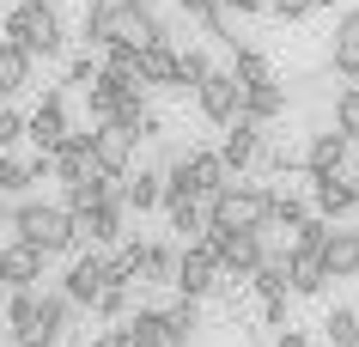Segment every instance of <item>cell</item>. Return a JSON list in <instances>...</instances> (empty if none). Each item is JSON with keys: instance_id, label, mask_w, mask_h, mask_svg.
<instances>
[{"instance_id": "1", "label": "cell", "mask_w": 359, "mask_h": 347, "mask_svg": "<svg viewBox=\"0 0 359 347\" xmlns=\"http://www.w3.org/2000/svg\"><path fill=\"white\" fill-rule=\"evenodd\" d=\"M79 31H86V49H152V43H170V25L147 0H92Z\"/></svg>"}, {"instance_id": "2", "label": "cell", "mask_w": 359, "mask_h": 347, "mask_svg": "<svg viewBox=\"0 0 359 347\" xmlns=\"http://www.w3.org/2000/svg\"><path fill=\"white\" fill-rule=\"evenodd\" d=\"M6 219H13V238L31 244V250H43V256H67L74 250V219H67L61 201H19Z\"/></svg>"}, {"instance_id": "3", "label": "cell", "mask_w": 359, "mask_h": 347, "mask_svg": "<svg viewBox=\"0 0 359 347\" xmlns=\"http://www.w3.org/2000/svg\"><path fill=\"white\" fill-rule=\"evenodd\" d=\"M268 207H274V189H262V183H238V177H231L226 189L208 201V231H262L268 226Z\"/></svg>"}, {"instance_id": "4", "label": "cell", "mask_w": 359, "mask_h": 347, "mask_svg": "<svg viewBox=\"0 0 359 347\" xmlns=\"http://www.w3.org/2000/svg\"><path fill=\"white\" fill-rule=\"evenodd\" d=\"M6 43H19L25 55L37 61V55H61V19L55 13H43V6H13L6 13Z\"/></svg>"}, {"instance_id": "5", "label": "cell", "mask_w": 359, "mask_h": 347, "mask_svg": "<svg viewBox=\"0 0 359 347\" xmlns=\"http://www.w3.org/2000/svg\"><path fill=\"white\" fill-rule=\"evenodd\" d=\"M134 153H140V135H128L122 122H104V128H92V171L97 177H128Z\"/></svg>"}, {"instance_id": "6", "label": "cell", "mask_w": 359, "mask_h": 347, "mask_svg": "<svg viewBox=\"0 0 359 347\" xmlns=\"http://www.w3.org/2000/svg\"><path fill=\"white\" fill-rule=\"evenodd\" d=\"M201 244L213 250L219 274H238V280H250V274L262 268V244H256V231H208Z\"/></svg>"}, {"instance_id": "7", "label": "cell", "mask_w": 359, "mask_h": 347, "mask_svg": "<svg viewBox=\"0 0 359 347\" xmlns=\"http://www.w3.org/2000/svg\"><path fill=\"white\" fill-rule=\"evenodd\" d=\"M170 287H177V299H195V305L219 287V262H213L208 244H183V250H177V280H170Z\"/></svg>"}, {"instance_id": "8", "label": "cell", "mask_w": 359, "mask_h": 347, "mask_svg": "<svg viewBox=\"0 0 359 347\" xmlns=\"http://www.w3.org/2000/svg\"><path fill=\"white\" fill-rule=\"evenodd\" d=\"M25 140H31L43 158L67 140V92H43V104L25 116Z\"/></svg>"}, {"instance_id": "9", "label": "cell", "mask_w": 359, "mask_h": 347, "mask_svg": "<svg viewBox=\"0 0 359 347\" xmlns=\"http://www.w3.org/2000/svg\"><path fill=\"white\" fill-rule=\"evenodd\" d=\"M104 287H110V262H104V250H86V256L74 262V268L61 274V299H67L74 311H79V305L92 311V305H97V292H104Z\"/></svg>"}, {"instance_id": "10", "label": "cell", "mask_w": 359, "mask_h": 347, "mask_svg": "<svg viewBox=\"0 0 359 347\" xmlns=\"http://www.w3.org/2000/svg\"><path fill=\"white\" fill-rule=\"evenodd\" d=\"M238 79L226 74V67H213L208 79H201V86H195V104H201V116H208L213 128H231V122H238Z\"/></svg>"}, {"instance_id": "11", "label": "cell", "mask_w": 359, "mask_h": 347, "mask_svg": "<svg viewBox=\"0 0 359 347\" xmlns=\"http://www.w3.org/2000/svg\"><path fill=\"white\" fill-rule=\"evenodd\" d=\"M122 213L128 207H116V201H97V207H86V213H67V219H74V244H92V250L116 244V238H122Z\"/></svg>"}, {"instance_id": "12", "label": "cell", "mask_w": 359, "mask_h": 347, "mask_svg": "<svg viewBox=\"0 0 359 347\" xmlns=\"http://www.w3.org/2000/svg\"><path fill=\"white\" fill-rule=\"evenodd\" d=\"M67 323H74V305L61 299V292H43V311H37V323L25 329V335H13L19 347H55L61 335H67Z\"/></svg>"}, {"instance_id": "13", "label": "cell", "mask_w": 359, "mask_h": 347, "mask_svg": "<svg viewBox=\"0 0 359 347\" xmlns=\"http://www.w3.org/2000/svg\"><path fill=\"white\" fill-rule=\"evenodd\" d=\"M43 262H49V256L31 250V244H19V238L0 244V287H13V292L37 287V280H43Z\"/></svg>"}, {"instance_id": "14", "label": "cell", "mask_w": 359, "mask_h": 347, "mask_svg": "<svg viewBox=\"0 0 359 347\" xmlns=\"http://www.w3.org/2000/svg\"><path fill=\"white\" fill-rule=\"evenodd\" d=\"M213 153H219V165H226L231 177H244L250 165H256V153H262V128L238 116V122H231V128H226V140H219Z\"/></svg>"}, {"instance_id": "15", "label": "cell", "mask_w": 359, "mask_h": 347, "mask_svg": "<svg viewBox=\"0 0 359 347\" xmlns=\"http://www.w3.org/2000/svg\"><path fill=\"white\" fill-rule=\"evenodd\" d=\"M49 165H55V177L67 183V189L86 183V177H92V128H67V140L49 153Z\"/></svg>"}, {"instance_id": "16", "label": "cell", "mask_w": 359, "mask_h": 347, "mask_svg": "<svg viewBox=\"0 0 359 347\" xmlns=\"http://www.w3.org/2000/svg\"><path fill=\"white\" fill-rule=\"evenodd\" d=\"M323 274L329 280H353L359 274V226H329V238H323Z\"/></svg>"}, {"instance_id": "17", "label": "cell", "mask_w": 359, "mask_h": 347, "mask_svg": "<svg viewBox=\"0 0 359 347\" xmlns=\"http://www.w3.org/2000/svg\"><path fill=\"white\" fill-rule=\"evenodd\" d=\"M311 207H317V219L329 226V219H341V213L359 207V183H347V177H311Z\"/></svg>"}, {"instance_id": "18", "label": "cell", "mask_w": 359, "mask_h": 347, "mask_svg": "<svg viewBox=\"0 0 359 347\" xmlns=\"http://www.w3.org/2000/svg\"><path fill=\"white\" fill-rule=\"evenodd\" d=\"M250 287L262 292V317L268 329H286V262H262L250 274Z\"/></svg>"}, {"instance_id": "19", "label": "cell", "mask_w": 359, "mask_h": 347, "mask_svg": "<svg viewBox=\"0 0 359 347\" xmlns=\"http://www.w3.org/2000/svg\"><path fill=\"white\" fill-rule=\"evenodd\" d=\"M329 67L347 74V79H359V6H353V13H341L335 37H329Z\"/></svg>"}, {"instance_id": "20", "label": "cell", "mask_w": 359, "mask_h": 347, "mask_svg": "<svg viewBox=\"0 0 359 347\" xmlns=\"http://www.w3.org/2000/svg\"><path fill=\"white\" fill-rule=\"evenodd\" d=\"M140 86L183 92V74H177V43H152V49H140Z\"/></svg>"}, {"instance_id": "21", "label": "cell", "mask_w": 359, "mask_h": 347, "mask_svg": "<svg viewBox=\"0 0 359 347\" xmlns=\"http://www.w3.org/2000/svg\"><path fill=\"white\" fill-rule=\"evenodd\" d=\"M238 116H244V122H256V128H262V122H274V116L286 110V92H280V79H268V86H238Z\"/></svg>"}, {"instance_id": "22", "label": "cell", "mask_w": 359, "mask_h": 347, "mask_svg": "<svg viewBox=\"0 0 359 347\" xmlns=\"http://www.w3.org/2000/svg\"><path fill=\"white\" fill-rule=\"evenodd\" d=\"M165 219H170V231H183V244L208 238V207L195 195H165Z\"/></svg>"}, {"instance_id": "23", "label": "cell", "mask_w": 359, "mask_h": 347, "mask_svg": "<svg viewBox=\"0 0 359 347\" xmlns=\"http://www.w3.org/2000/svg\"><path fill=\"white\" fill-rule=\"evenodd\" d=\"M158 323H165V347H189L201 335V305L195 299H177V305L158 311Z\"/></svg>"}, {"instance_id": "24", "label": "cell", "mask_w": 359, "mask_h": 347, "mask_svg": "<svg viewBox=\"0 0 359 347\" xmlns=\"http://www.w3.org/2000/svg\"><path fill=\"white\" fill-rule=\"evenodd\" d=\"M286 287L304 292V299H311V292H323V287H329L323 256H317V250H292V256H286Z\"/></svg>"}, {"instance_id": "25", "label": "cell", "mask_w": 359, "mask_h": 347, "mask_svg": "<svg viewBox=\"0 0 359 347\" xmlns=\"http://www.w3.org/2000/svg\"><path fill=\"white\" fill-rule=\"evenodd\" d=\"M341 158H347V140L329 128V135L311 140V153H304V177H341Z\"/></svg>"}, {"instance_id": "26", "label": "cell", "mask_w": 359, "mask_h": 347, "mask_svg": "<svg viewBox=\"0 0 359 347\" xmlns=\"http://www.w3.org/2000/svg\"><path fill=\"white\" fill-rule=\"evenodd\" d=\"M25 86H31V55H25L19 43L0 37V104H6L13 92H25Z\"/></svg>"}, {"instance_id": "27", "label": "cell", "mask_w": 359, "mask_h": 347, "mask_svg": "<svg viewBox=\"0 0 359 347\" xmlns=\"http://www.w3.org/2000/svg\"><path fill=\"white\" fill-rule=\"evenodd\" d=\"M177 280V250L170 244H140V287H170Z\"/></svg>"}, {"instance_id": "28", "label": "cell", "mask_w": 359, "mask_h": 347, "mask_svg": "<svg viewBox=\"0 0 359 347\" xmlns=\"http://www.w3.org/2000/svg\"><path fill=\"white\" fill-rule=\"evenodd\" d=\"M122 195H128V207L134 213H152V207H165V171H140L122 183Z\"/></svg>"}, {"instance_id": "29", "label": "cell", "mask_w": 359, "mask_h": 347, "mask_svg": "<svg viewBox=\"0 0 359 347\" xmlns=\"http://www.w3.org/2000/svg\"><path fill=\"white\" fill-rule=\"evenodd\" d=\"M122 347H165V323H158V311H128V323H122Z\"/></svg>"}, {"instance_id": "30", "label": "cell", "mask_w": 359, "mask_h": 347, "mask_svg": "<svg viewBox=\"0 0 359 347\" xmlns=\"http://www.w3.org/2000/svg\"><path fill=\"white\" fill-rule=\"evenodd\" d=\"M0 311H6V329H13V335H25V329L37 323V311H43V292H37V287H25V292H13Z\"/></svg>"}, {"instance_id": "31", "label": "cell", "mask_w": 359, "mask_h": 347, "mask_svg": "<svg viewBox=\"0 0 359 347\" xmlns=\"http://www.w3.org/2000/svg\"><path fill=\"white\" fill-rule=\"evenodd\" d=\"M226 74L238 79V86H268V79H274V67H268L262 49H250V43H244V49H238V61H231Z\"/></svg>"}, {"instance_id": "32", "label": "cell", "mask_w": 359, "mask_h": 347, "mask_svg": "<svg viewBox=\"0 0 359 347\" xmlns=\"http://www.w3.org/2000/svg\"><path fill=\"white\" fill-rule=\"evenodd\" d=\"M323 335H329V347H359V311L335 305L329 317H323Z\"/></svg>"}, {"instance_id": "33", "label": "cell", "mask_w": 359, "mask_h": 347, "mask_svg": "<svg viewBox=\"0 0 359 347\" xmlns=\"http://www.w3.org/2000/svg\"><path fill=\"white\" fill-rule=\"evenodd\" d=\"M335 135L347 140V147L359 140V86H347V92L335 97Z\"/></svg>"}, {"instance_id": "34", "label": "cell", "mask_w": 359, "mask_h": 347, "mask_svg": "<svg viewBox=\"0 0 359 347\" xmlns=\"http://www.w3.org/2000/svg\"><path fill=\"white\" fill-rule=\"evenodd\" d=\"M177 74H183V86H201V79L213 74V61H208V49H177Z\"/></svg>"}, {"instance_id": "35", "label": "cell", "mask_w": 359, "mask_h": 347, "mask_svg": "<svg viewBox=\"0 0 359 347\" xmlns=\"http://www.w3.org/2000/svg\"><path fill=\"white\" fill-rule=\"evenodd\" d=\"M92 311L104 317V323H128V287H104Z\"/></svg>"}, {"instance_id": "36", "label": "cell", "mask_w": 359, "mask_h": 347, "mask_svg": "<svg viewBox=\"0 0 359 347\" xmlns=\"http://www.w3.org/2000/svg\"><path fill=\"white\" fill-rule=\"evenodd\" d=\"M19 189H31V183H25V165L13 153H0V195H19Z\"/></svg>"}, {"instance_id": "37", "label": "cell", "mask_w": 359, "mask_h": 347, "mask_svg": "<svg viewBox=\"0 0 359 347\" xmlns=\"http://www.w3.org/2000/svg\"><path fill=\"white\" fill-rule=\"evenodd\" d=\"M92 79H97V61H92V49H86V55H74V61H67L61 86H92Z\"/></svg>"}, {"instance_id": "38", "label": "cell", "mask_w": 359, "mask_h": 347, "mask_svg": "<svg viewBox=\"0 0 359 347\" xmlns=\"http://www.w3.org/2000/svg\"><path fill=\"white\" fill-rule=\"evenodd\" d=\"M13 140H25V116H19V110H6V104H0V153H6Z\"/></svg>"}, {"instance_id": "39", "label": "cell", "mask_w": 359, "mask_h": 347, "mask_svg": "<svg viewBox=\"0 0 359 347\" xmlns=\"http://www.w3.org/2000/svg\"><path fill=\"white\" fill-rule=\"evenodd\" d=\"M268 6H274V19H304V13H311V6H317V0H268Z\"/></svg>"}, {"instance_id": "40", "label": "cell", "mask_w": 359, "mask_h": 347, "mask_svg": "<svg viewBox=\"0 0 359 347\" xmlns=\"http://www.w3.org/2000/svg\"><path fill=\"white\" fill-rule=\"evenodd\" d=\"M177 6H183L189 19H208V13H213V6H219V0H177Z\"/></svg>"}, {"instance_id": "41", "label": "cell", "mask_w": 359, "mask_h": 347, "mask_svg": "<svg viewBox=\"0 0 359 347\" xmlns=\"http://www.w3.org/2000/svg\"><path fill=\"white\" fill-rule=\"evenodd\" d=\"M274 347H311V341H304V335H299V329H292V323H286V329H280V335H274Z\"/></svg>"}, {"instance_id": "42", "label": "cell", "mask_w": 359, "mask_h": 347, "mask_svg": "<svg viewBox=\"0 0 359 347\" xmlns=\"http://www.w3.org/2000/svg\"><path fill=\"white\" fill-rule=\"evenodd\" d=\"M92 347H122V329H104V335H92Z\"/></svg>"}, {"instance_id": "43", "label": "cell", "mask_w": 359, "mask_h": 347, "mask_svg": "<svg viewBox=\"0 0 359 347\" xmlns=\"http://www.w3.org/2000/svg\"><path fill=\"white\" fill-rule=\"evenodd\" d=\"M219 6H231V13H256L262 0H219Z\"/></svg>"}, {"instance_id": "44", "label": "cell", "mask_w": 359, "mask_h": 347, "mask_svg": "<svg viewBox=\"0 0 359 347\" xmlns=\"http://www.w3.org/2000/svg\"><path fill=\"white\" fill-rule=\"evenodd\" d=\"M25 6H43V13H55V0H25Z\"/></svg>"}, {"instance_id": "45", "label": "cell", "mask_w": 359, "mask_h": 347, "mask_svg": "<svg viewBox=\"0 0 359 347\" xmlns=\"http://www.w3.org/2000/svg\"><path fill=\"white\" fill-rule=\"evenodd\" d=\"M0 329H6V311H0Z\"/></svg>"}, {"instance_id": "46", "label": "cell", "mask_w": 359, "mask_h": 347, "mask_svg": "<svg viewBox=\"0 0 359 347\" xmlns=\"http://www.w3.org/2000/svg\"><path fill=\"white\" fill-rule=\"evenodd\" d=\"M317 6H335V0H317Z\"/></svg>"}, {"instance_id": "47", "label": "cell", "mask_w": 359, "mask_h": 347, "mask_svg": "<svg viewBox=\"0 0 359 347\" xmlns=\"http://www.w3.org/2000/svg\"><path fill=\"white\" fill-rule=\"evenodd\" d=\"M262 6H268V0H262Z\"/></svg>"}]
</instances>
